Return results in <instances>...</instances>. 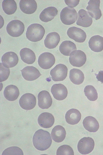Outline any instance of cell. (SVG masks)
Masks as SVG:
<instances>
[{"mask_svg":"<svg viewBox=\"0 0 103 155\" xmlns=\"http://www.w3.org/2000/svg\"><path fill=\"white\" fill-rule=\"evenodd\" d=\"M79 0H64L66 4L69 7L73 8L76 7L79 4Z\"/></svg>","mask_w":103,"mask_h":155,"instance_id":"836d02e7","label":"cell"},{"mask_svg":"<svg viewBox=\"0 0 103 155\" xmlns=\"http://www.w3.org/2000/svg\"><path fill=\"white\" fill-rule=\"evenodd\" d=\"M19 103L22 109L26 110H31L35 107L36 104V99L33 94L27 93L21 97Z\"/></svg>","mask_w":103,"mask_h":155,"instance_id":"9c48e42d","label":"cell"},{"mask_svg":"<svg viewBox=\"0 0 103 155\" xmlns=\"http://www.w3.org/2000/svg\"><path fill=\"white\" fill-rule=\"evenodd\" d=\"M57 155H73L74 153L72 148L67 145H63L60 146L56 151Z\"/></svg>","mask_w":103,"mask_h":155,"instance_id":"4dcf8cb0","label":"cell"},{"mask_svg":"<svg viewBox=\"0 0 103 155\" xmlns=\"http://www.w3.org/2000/svg\"><path fill=\"white\" fill-rule=\"evenodd\" d=\"M69 78L71 81L76 85H79L82 83L84 80V75L80 70L73 69L70 71Z\"/></svg>","mask_w":103,"mask_h":155,"instance_id":"83f0119b","label":"cell"},{"mask_svg":"<svg viewBox=\"0 0 103 155\" xmlns=\"http://www.w3.org/2000/svg\"><path fill=\"white\" fill-rule=\"evenodd\" d=\"M21 60L27 64H32L36 60V55L34 52L30 49L26 48L22 49L20 52Z\"/></svg>","mask_w":103,"mask_h":155,"instance_id":"484cf974","label":"cell"},{"mask_svg":"<svg viewBox=\"0 0 103 155\" xmlns=\"http://www.w3.org/2000/svg\"><path fill=\"white\" fill-rule=\"evenodd\" d=\"M38 105L42 109H47L51 106L52 98L49 93L46 90L40 92L38 95Z\"/></svg>","mask_w":103,"mask_h":155,"instance_id":"4fadbf2b","label":"cell"},{"mask_svg":"<svg viewBox=\"0 0 103 155\" xmlns=\"http://www.w3.org/2000/svg\"><path fill=\"white\" fill-rule=\"evenodd\" d=\"M87 59L85 53L80 50H75L70 55L69 60L70 64L73 66L80 67L85 63Z\"/></svg>","mask_w":103,"mask_h":155,"instance_id":"52a82bcc","label":"cell"},{"mask_svg":"<svg viewBox=\"0 0 103 155\" xmlns=\"http://www.w3.org/2000/svg\"><path fill=\"white\" fill-rule=\"evenodd\" d=\"M81 114L80 112L75 109H71L66 112L65 120L67 123L74 125L77 124L81 119Z\"/></svg>","mask_w":103,"mask_h":155,"instance_id":"7402d4cb","label":"cell"},{"mask_svg":"<svg viewBox=\"0 0 103 155\" xmlns=\"http://www.w3.org/2000/svg\"><path fill=\"white\" fill-rule=\"evenodd\" d=\"M67 34L70 38L78 42H84L86 38V34L84 31L75 27L69 28L67 31Z\"/></svg>","mask_w":103,"mask_h":155,"instance_id":"30bf717a","label":"cell"},{"mask_svg":"<svg viewBox=\"0 0 103 155\" xmlns=\"http://www.w3.org/2000/svg\"><path fill=\"white\" fill-rule=\"evenodd\" d=\"M100 4L99 0H90L88 2V5L86 7L89 14L96 20L99 19L102 15L99 8Z\"/></svg>","mask_w":103,"mask_h":155,"instance_id":"8fae6325","label":"cell"},{"mask_svg":"<svg viewBox=\"0 0 103 155\" xmlns=\"http://www.w3.org/2000/svg\"><path fill=\"white\" fill-rule=\"evenodd\" d=\"M84 128L90 132H95L99 129V124L96 119L92 116L85 117L83 121Z\"/></svg>","mask_w":103,"mask_h":155,"instance_id":"603a6c76","label":"cell"},{"mask_svg":"<svg viewBox=\"0 0 103 155\" xmlns=\"http://www.w3.org/2000/svg\"><path fill=\"white\" fill-rule=\"evenodd\" d=\"M93 139L90 137H84L79 141L77 149L79 152L82 154H87L91 152L94 147Z\"/></svg>","mask_w":103,"mask_h":155,"instance_id":"5b68a950","label":"cell"},{"mask_svg":"<svg viewBox=\"0 0 103 155\" xmlns=\"http://www.w3.org/2000/svg\"><path fill=\"white\" fill-rule=\"evenodd\" d=\"M84 92L85 95L90 101H94L97 99V92L93 86L89 85L86 86L84 89Z\"/></svg>","mask_w":103,"mask_h":155,"instance_id":"f546056e","label":"cell"},{"mask_svg":"<svg viewBox=\"0 0 103 155\" xmlns=\"http://www.w3.org/2000/svg\"><path fill=\"white\" fill-rule=\"evenodd\" d=\"M75 44L69 40L63 41L59 47V50L63 55L69 56L73 51L76 50Z\"/></svg>","mask_w":103,"mask_h":155,"instance_id":"4316f807","label":"cell"},{"mask_svg":"<svg viewBox=\"0 0 103 155\" xmlns=\"http://www.w3.org/2000/svg\"><path fill=\"white\" fill-rule=\"evenodd\" d=\"M51 92L54 98L59 101L65 99L68 93L66 87L61 83L53 85L51 88Z\"/></svg>","mask_w":103,"mask_h":155,"instance_id":"7c38bea8","label":"cell"},{"mask_svg":"<svg viewBox=\"0 0 103 155\" xmlns=\"http://www.w3.org/2000/svg\"><path fill=\"white\" fill-rule=\"evenodd\" d=\"M77 13L73 8L67 7L63 8L60 13L62 22L66 25H69L74 23L77 20Z\"/></svg>","mask_w":103,"mask_h":155,"instance_id":"3957f363","label":"cell"},{"mask_svg":"<svg viewBox=\"0 0 103 155\" xmlns=\"http://www.w3.org/2000/svg\"><path fill=\"white\" fill-rule=\"evenodd\" d=\"M10 74L9 68L4 66L2 63H0V82L7 80Z\"/></svg>","mask_w":103,"mask_h":155,"instance_id":"d6a6232c","label":"cell"},{"mask_svg":"<svg viewBox=\"0 0 103 155\" xmlns=\"http://www.w3.org/2000/svg\"><path fill=\"white\" fill-rule=\"evenodd\" d=\"M2 155H23L22 151L18 147L13 146L5 149L3 152Z\"/></svg>","mask_w":103,"mask_h":155,"instance_id":"1f68e13d","label":"cell"},{"mask_svg":"<svg viewBox=\"0 0 103 155\" xmlns=\"http://www.w3.org/2000/svg\"><path fill=\"white\" fill-rule=\"evenodd\" d=\"M66 135V132L64 128L60 125L55 126L51 132V136L53 139L58 143L61 142L64 140Z\"/></svg>","mask_w":103,"mask_h":155,"instance_id":"cb8c5ba5","label":"cell"},{"mask_svg":"<svg viewBox=\"0 0 103 155\" xmlns=\"http://www.w3.org/2000/svg\"><path fill=\"white\" fill-rule=\"evenodd\" d=\"M96 75L98 80L100 81L101 83H103V71H99L98 74Z\"/></svg>","mask_w":103,"mask_h":155,"instance_id":"e575fe53","label":"cell"},{"mask_svg":"<svg viewBox=\"0 0 103 155\" xmlns=\"http://www.w3.org/2000/svg\"><path fill=\"white\" fill-rule=\"evenodd\" d=\"M24 30L23 23L18 20H14L10 22L6 27L8 34L12 37H17L21 36Z\"/></svg>","mask_w":103,"mask_h":155,"instance_id":"277c9868","label":"cell"},{"mask_svg":"<svg viewBox=\"0 0 103 155\" xmlns=\"http://www.w3.org/2000/svg\"><path fill=\"white\" fill-rule=\"evenodd\" d=\"M60 40V36L57 33H50L47 35L44 40V45L49 49L54 48L58 45Z\"/></svg>","mask_w":103,"mask_h":155,"instance_id":"d6986e66","label":"cell"},{"mask_svg":"<svg viewBox=\"0 0 103 155\" xmlns=\"http://www.w3.org/2000/svg\"><path fill=\"white\" fill-rule=\"evenodd\" d=\"M67 71L68 69L66 66L59 64L51 70L50 75L54 81H61L64 80L67 77Z\"/></svg>","mask_w":103,"mask_h":155,"instance_id":"8992f818","label":"cell"},{"mask_svg":"<svg viewBox=\"0 0 103 155\" xmlns=\"http://www.w3.org/2000/svg\"><path fill=\"white\" fill-rule=\"evenodd\" d=\"M33 142L34 147L37 149L43 151L50 146L52 140L50 134L48 131L39 129L35 133Z\"/></svg>","mask_w":103,"mask_h":155,"instance_id":"6da1fadb","label":"cell"},{"mask_svg":"<svg viewBox=\"0 0 103 155\" xmlns=\"http://www.w3.org/2000/svg\"><path fill=\"white\" fill-rule=\"evenodd\" d=\"M19 5L22 11L27 14L34 13L37 7L36 2L34 0H21Z\"/></svg>","mask_w":103,"mask_h":155,"instance_id":"ac0fdd59","label":"cell"},{"mask_svg":"<svg viewBox=\"0 0 103 155\" xmlns=\"http://www.w3.org/2000/svg\"><path fill=\"white\" fill-rule=\"evenodd\" d=\"M54 118L51 114L47 112L41 113L39 116L38 121L41 127L48 128L51 127L54 124Z\"/></svg>","mask_w":103,"mask_h":155,"instance_id":"2e32d148","label":"cell"},{"mask_svg":"<svg viewBox=\"0 0 103 155\" xmlns=\"http://www.w3.org/2000/svg\"><path fill=\"white\" fill-rule=\"evenodd\" d=\"M78 18L76 24L78 25L84 27L90 26L93 22L92 18L88 12L81 9L78 12Z\"/></svg>","mask_w":103,"mask_h":155,"instance_id":"e0dca14e","label":"cell"},{"mask_svg":"<svg viewBox=\"0 0 103 155\" xmlns=\"http://www.w3.org/2000/svg\"><path fill=\"white\" fill-rule=\"evenodd\" d=\"M23 78L28 81H33L38 78L41 75L38 70L33 66H27L21 70Z\"/></svg>","mask_w":103,"mask_h":155,"instance_id":"5bb4252c","label":"cell"},{"mask_svg":"<svg viewBox=\"0 0 103 155\" xmlns=\"http://www.w3.org/2000/svg\"><path fill=\"white\" fill-rule=\"evenodd\" d=\"M55 58L51 53L45 52L41 54L39 57L38 63L42 69H47L51 68L54 64Z\"/></svg>","mask_w":103,"mask_h":155,"instance_id":"ba28073f","label":"cell"},{"mask_svg":"<svg viewBox=\"0 0 103 155\" xmlns=\"http://www.w3.org/2000/svg\"><path fill=\"white\" fill-rule=\"evenodd\" d=\"M58 10L54 7L45 8L39 15V18L42 22H47L52 20L57 14Z\"/></svg>","mask_w":103,"mask_h":155,"instance_id":"ffe728a7","label":"cell"},{"mask_svg":"<svg viewBox=\"0 0 103 155\" xmlns=\"http://www.w3.org/2000/svg\"><path fill=\"white\" fill-rule=\"evenodd\" d=\"M88 44L93 51L101 52L103 50V37L98 35L93 36L90 39Z\"/></svg>","mask_w":103,"mask_h":155,"instance_id":"44dd1931","label":"cell"},{"mask_svg":"<svg viewBox=\"0 0 103 155\" xmlns=\"http://www.w3.org/2000/svg\"><path fill=\"white\" fill-rule=\"evenodd\" d=\"M19 95V92L18 87L13 85L7 86L4 91L5 98L9 101H13L16 100Z\"/></svg>","mask_w":103,"mask_h":155,"instance_id":"d4e9b609","label":"cell"},{"mask_svg":"<svg viewBox=\"0 0 103 155\" xmlns=\"http://www.w3.org/2000/svg\"><path fill=\"white\" fill-rule=\"evenodd\" d=\"M45 33V29L42 25L38 23H34L27 28L26 37L30 41L36 42L42 39Z\"/></svg>","mask_w":103,"mask_h":155,"instance_id":"7a4b0ae2","label":"cell"},{"mask_svg":"<svg viewBox=\"0 0 103 155\" xmlns=\"http://www.w3.org/2000/svg\"><path fill=\"white\" fill-rule=\"evenodd\" d=\"M2 63L8 68L15 66L18 63L19 58L17 54L14 52H8L3 55L1 57Z\"/></svg>","mask_w":103,"mask_h":155,"instance_id":"9a60e30c","label":"cell"},{"mask_svg":"<svg viewBox=\"0 0 103 155\" xmlns=\"http://www.w3.org/2000/svg\"><path fill=\"white\" fill-rule=\"evenodd\" d=\"M2 5L4 12L9 15L14 13L17 8L16 3L14 0H3Z\"/></svg>","mask_w":103,"mask_h":155,"instance_id":"f1b7e54d","label":"cell"}]
</instances>
